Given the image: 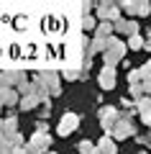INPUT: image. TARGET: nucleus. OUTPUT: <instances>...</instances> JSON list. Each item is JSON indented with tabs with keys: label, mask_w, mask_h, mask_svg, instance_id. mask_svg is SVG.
I'll list each match as a JSON object with an SVG mask.
<instances>
[{
	"label": "nucleus",
	"mask_w": 151,
	"mask_h": 154,
	"mask_svg": "<svg viewBox=\"0 0 151 154\" xmlns=\"http://www.w3.org/2000/svg\"><path fill=\"white\" fill-rule=\"evenodd\" d=\"M33 85H36L44 95H49V98H56V95L62 93V82H59V75H56V72H41V75H33Z\"/></svg>",
	"instance_id": "f257e3e1"
},
{
	"label": "nucleus",
	"mask_w": 151,
	"mask_h": 154,
	"mask_svg": "<svg viewBox=\"0 0 151 154\" xmlns=\"http://www.w3.org/2000/svg\"><path fill=\"white\" fill-rule=\"evenodd\" d=\"M125 49H128V44H125V41H120V38H115V36L108 38V49H105V54H103L105 64H108V67H118V64H123Z\"/></svg>",
	"instance_id": "f03ea898"
},
{
	"label": "nucleus",
	"mask_w": 151,
	"mask_h": 154,
	"mask_svg": "<svg viewBox=\"0 0 151 154\" xmlns=\"http://www.w3.org/2000/svg\"><path fill=\"white\" fill-rule=\"evenodd\" d=\"M120 121V110L115 108V105H103L100 108V126H103L105 136H110L115 128V123Z\"/></svg>",
	"instance_id": "7ed1b4c3"
},
{
	"label": "nucleus",
	"mask_w": 151,
	"mask_h": 154,
	"mask_svg": "<svg viewBox=\"0 0 151 154\" xmlns=\"http://www.w3.org/2000/svg\"><path fill=\"white\" fill-rule=\"evenodd\" d=\"M97 18H100V23L120 21V5L118 3H97Z\"/></svg>",
	"instance_id": "20e7f679"
},
{
	"label": "nucleus",
	"mask_w": 151,
	"mask_h": 154,
	"mask_svg": "<svg viewBox=\"0 0 151 154\" xmlns=\"http://www.w3.org/2000/svg\"><path fill=\"white\" fill-rule=\"evenodd\" d=\"M49 146H51V136L49 134H33L26 144L28 154H46V152H51Z\"/></svg>",
	"instance_id": "39448f33"
},
{
	"label": "nucleus",
	"mask_w": 151,
	"mask_h": 154,
	"mask_svg": "<svg viewBox=\"0 0 151 154\" xmlns=\"http://www.w3.org/2000/svg\"><path fill=\"white\" fill-rule=\"evenodd\" d=\"M46 100H49V95H44L41 90H36V93H28V95H23V98H21V103H18V108L28 113V110H33V108H38V105H44Z\"/></svg>",
	"instance_id": "423d86ee"
},
{
	"label": "nucleus",
	"mask_w": 151,
	"mask_h": 154,
	"mask_svg": "<svg viewBox=\"0 0 151 154\" xmlns=\"http://www.w3.org/2000/svg\"><path fill=\"white\" fill-rule=\"evenodd\" d=\"M77 126H80V116L72 113V110H67L64 116H62L59 126H56V131H59V136H69L72 131H77Z\"/></svg>",
	"instance_id": "0eeeda50"
},
{
	"label": "nucleus",
	"mask_w": 151,
	"mask_h": 154,
	"mask_svg": "<svg viewBox=\"0 0 151 154\" xmlns=\"http://www.w3.org/2000/svg\"><path fill=\"white\" fill-rule=\"evenodd\" d=\"M26 80L21 69H11V72H0V90H13V85H21Z\"/></svg>",
	"instance_id": "6e6552de"
},
{
	"label": "nucleus",
	"mask_w": 151,
	"mask_h": 154,
	"mask_svg": "<svg viewBox=\"0 0 151 154\" xmlns=\"http://www.w3.org/2000/svg\"><path fill=\"white\" fill-rule=\"evenodd\" d=\"M133 134H136L133 121H123V118H120V121L115 123V128H113L110 136H113V141H115V139H128V136H133Z\"/></svg>",
	"instance_id": "1a4fd4ad"
},
{
	"label": "nucleus",
	"mask_w": 151,
	"mask_h": 154,
	"mask_svg": "<svg viewBox=\"0 0 151 154\" xmlns=\"http://www.w3.org/2000/svg\"><path fill=\"white\" fill-rule=\"evenodd\" d=\"M100 88L103 90H113L115 88V67L105 64L103 69H100Z\"/></svg>",
	"instance_id": "9d476101"
},
{
	"label": "nucleus",
	"mask_w": 151,
	"mask_h": 154,
	"mask_svg": "<svg viewBox=\"0 0 151 154\" xmlns=\"http://www.w3.org/2000/svg\"><path fill=\"white\" fill-rule=\"evenodd\" d=\"M21 103V95H18V90H0V108L3 105H8V108H13V105Z\"/></svg>",
	"instance_id": "9b49d317"
},
{
	"label": "nucleus",
	"mask_w": 151,
	"mask_h": 154,
	"mask_svg": "<svg viewBox=\"0 0 151 154\" xmlns=\"http://www.w3.org/2000/svg\"><path fill=\"white\" fill-rule=\"evenodd\" d=\"M97 149H100L103 154H118V144L113 141V136H103L100 144H97Z\"/></svg>",
	"instance_id": "f8f14e48"
},
{
	"label": "nucleus",
	"mask_w": 151,
	"mask_h": 154,
	"mask_svg": "<svg viewBox=\"0 0 151 154\" xmlns=\"http://www.w3.org/2000/svg\"><path fill=\"white\" fill-rule=\"evenodd\" d=\"M113 23H97V28H95V36L97 38H113Z\"/></svg>",
	"instance_id": "ddd939ff"
},
{
	"label": "nucleus",
	"mask_w": 151,
	"mask_h": 154,
	"mask_svg": "<svg viewBox=\"0 0 151 154\" xmlns=\"http://www.w3.org/2000/svg\"><path fill=\"white\" fill-rule=\"evenodd\" d=\"M146 80L143 69H128V85H141Z\"/></svg>",
	"instance_id": "4468645a"
},
{
	"label": "nucleus",
	"mask_w": 151,
	"mask_h": 154,
	"mask_svg": "<svg viewBox=\"0 0 151 154\" xmlns=\"http://www.w3.org/2000/svg\"><path fill=\"white\" fill-rule=\"evenodd\" d=\"M120 11L128 13V16H138V3H133V0H125V3H118Z\"/></svg>",
	"instance_id": "2eb2a0df"
},
{
	"label": "nucleus",
	"mask_w": 151,
	"mask_h": 154,
	"mask_svg": "<svg viewBox=\"0 0 151 154\" xmlns=\"http://www.w3.org/2000/svg\"><path fill=\"white\" fill-rule=\"evenodd\" d=\"M136 108H138L141 113H149V110H151V95H143V98H138V100H136Z\"/></svg>",
	"instance_id": "dca6fc26"
},
{
	"label": "nucleus",
	"mask_w": 151,
	"mask_h": 154,
	"mask_svg": "<svg viewBox=\"0 0 151 154\" xmlns=\"http://www.w3.org/2000/svg\"><path fill=\"white\" fill-rule=\"evenodd\" d=\"M85 75L87 72H82V69H64V77L72 80V82H74V80H85Z\"/></svg>",
	"instance_id": "f3484780"
},
{
	"label": "nucleus",
	"mask_w": 151,
	"mask_h": 154,
	"mask_svg": "<svg viewBox=\"0 0 151 154\" xmlns=\"http://www.w3.org/2000/svg\"><path fill=\"white\" fill-rule=\"evenodd\" d=\"M82 28H85V31H95V28H97L95 16H82Z\"/></svg>",
	"instance_id": "a211bd4d"
},
{
	"label": "nucleus",
	"mask_w": 151,
	"mask_h": 154,
	"mask_svg": "<svg viewBox=\"0 0 151 154\" xmlns=\"http://www.w3.org/2000/svg\"><path fill=\"white\" fill-rule=\"evenodd\" d=\"M113 31H115V33H125V36H128V21H125V18L115 21V23H113Z\"/></svg>",
	"instance_id": "6ab92c4d"
},
{
	"label": "nucleus",
	"mask_w": 151,
	"mask_h": 154,
	"mask_svg": "<svg viewBox=\"0 0 151 154\" xmlns=\"http://www.w3.org/2000/svg\"><path fill=\"white\" fill-rule=\"evenodd\" d=\"M128 46H131L133 51L143 49V38H141V36H128Z\"/></svg>",
	"instance_id": "aec40b11"
},
{
	"label": "nucleus",
	"mask_w": 151,
	"mask_h": 154,
	"mask_svg": "<svg viewBox=\"0 0 151 154\" xmlns=\"http://www.w3.org/2000/svg\"><path fill=\"white\" fill-rule=\"evenodd\" d=\"M77 149H80V152H82V154H90V152H92V149H95V144H92V141H90V139H85V141H80V146H77Z\"/></svg>",
	"instance_id": "412c9836"
},
{
	"label": "nucleus",
	"mask_w": 151,
	"mask_h": 154,
	"mask_svg": "<svg viewBox=\"0 0 151 154\" xmlns=\"http://www.w3.org/2000/svg\"><path fill=\"white\" fill-rule=\"evenodd\" d=\"M149 13H151V3L141 0V3H138V16H149Z\"/></svg>",
	"instance_id": "4be33fe9"
},
{
	"label": "nucleus",
	"mask_w": 151,
	"mask_h": 154,
	"mask_svg": "<svg viewBox=\"0 0 151 154\" xmlns=\"http://www.w3.org/2000/svg\"><path fill=\"white\" fill-rule=\"evenodd\" d=\"M128 36H138V21H128Z\"/></svg>",
	"instance_id": "5701e85b"
},
{
	"label": "nucleus",
	"mask_w": 151,
	"mask_h": 154,
	"mask_svg": "<svg viewBox=\"0 0 151 154\" xmlns=\"http://www.w3.org/2000/svg\"><path fill=\"white\" fill-rule=\"evenodd\" d=\"M36 134H49V123L46 121H36Z\"/></svg>",
	"instance_id": "b1692460"
},
{
	"label": "nucleus",
	"mask_w": 151,
	"mask_h": 154,
	"mask_svg": "<svg viewBox=\"0 0 151 154\" xmlns=\"http://www.w3.org/2000/svg\"><path fill=\"white\" fill-rule=\"evenodd\" d=\"M141 118H143V123L151 128V110H149V113H141Z\"/></svg>",
	"instance_id": "393cba45"
},
{
	"label": "nucleus",
	"mask_w": 151,
	"mask_h": 154,
	"mask_svg": "<svg viewBox=\"0 0 151 154\" xmlns=\"http://www.w3.org/2000/svg\"><path fill=\"white\" fill-rule=\"evenodd\" d=\"M141 69H143V75H146V77H151V59H149V62H146V64H143V67H141Z\"/></svg>",
	"instance_id": "a878e982"
},
{
	"label": "nucleus",
	"mask_w": 151,
	"mask_h": 154,
	"mask_svg": "<svg viewBox=\"0 0 151 154\" xmlns=\"http://www.w3.org/2000/svg\"><path fill=\"white\" fill-rule=\"evenodd\" d=\"M13 154H28V149L26 146H18V149H13Z\"/></svg>",
	"instance_id": "bb28decb"
},
{
	"label": "nucleus",
	"mask_w": 151,
	"mask_h": 154,
	"mask_svg": "<svg viewBox=\"0 0 151 154\" xmlns=\"http://www.w3.org/2000/svg\"><path fill=\"white\" fill-rule=\"evenodd\" d=\"M143 49H149V51H151V36H149V38L143 41Z\"/></svg>",
	"instance_id": "cd10ccee"
},
{
	"label": "nucleus",
	"mask_w": 151,
	"mask_h": 154,
	"mask_svg": "<svg viewBox=\"0 0 151 154\" xmlns=\"http://www.w3.org/2000/svg\"><path fill=\"white\" fill-rule=\"evenodd\" d=\"M90 154H103V152H100V149H97V146H95V149H92V152H90Z\"/></svg>",
	"instance_id": "c85d7f7f"
},
{
	"label": "nucleus",
	"mask_w": 151,
	"mask_h": 154,
	"mask_svg": "<svg viewBox=\"0 0 151 154\" xmlns=\"http://www.w3.org/2000/svg\"><path fill=\"white\" fill-rule=\"evenodd\" d=\"M46 154H56V152H46Z\"/></svg>",
	"instance_id": "c756f323"
},
{
	"label": "nucleus",
	"mask_w": 151,
	"mask_h": 154,
	"mask_svg": "<svg viewBox=\"0 0 151 154\" xmlns=\"http://www.w3.org/2000/svg\"><path fill=\"white\" fill-rule=\"evenodd\" d=\"M0 110H3V108H0Z\"/></svg>",
	"instance_id": "7c9ffc66"
}]
</instances>
